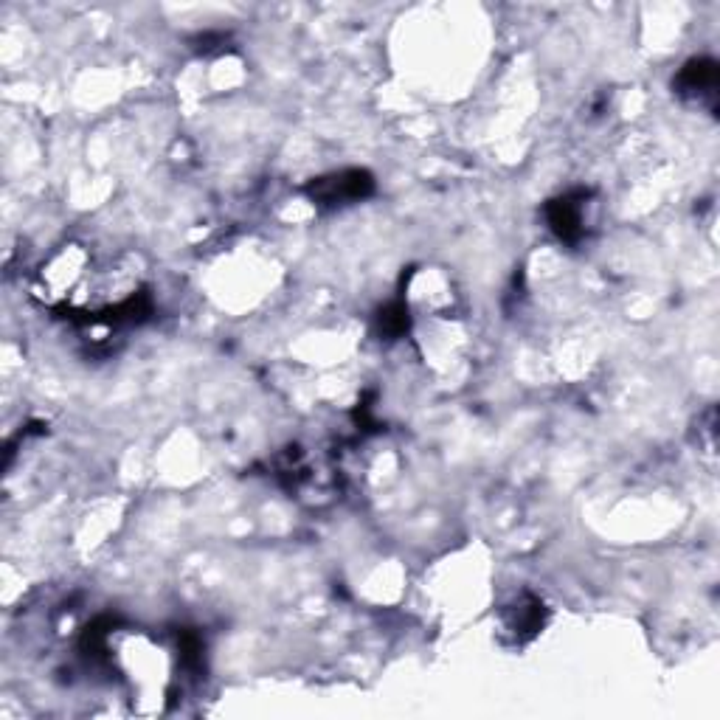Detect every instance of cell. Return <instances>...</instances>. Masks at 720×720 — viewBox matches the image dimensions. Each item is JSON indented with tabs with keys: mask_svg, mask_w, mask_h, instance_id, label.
I'll return each instance as SVG.
<instances>
[{
	"mask_svg": "<svg viewBox=\"0 0 720 720\" xmlns=\"http://www.w3.org/2000/svg\"><path fill=\"white\" fill-rule=\"evenodd\" d=\"M375 189V180L369 172L363 169H346L330 178L315 180L310 186V195L318 203H349V200H363L366 195H372Z\"/></svg>",
	"mask_w": 720,
	"mask_h": 720,
	"instance_id": "obj_1",
	"label": "cell"
},
{
	"mask_svg": "<svg viewBox=\"0 0 720 720\" xmlns=\"http://www.w3.org/2000/svg\"><path fill=\"white\" fill-rule=\"evenodd\" d=\"M583 200V195H569L549 203L546 214H549V223H552L560 240L574 242L583 234Z\"/></svg>",
	"mask_w": 720,
	"mask_h": 720,
	"instance_id": "obj_2",
	"label": "cell"
},
{
	"mask_svg": "<svg viewBox=\"0 0 720 720\" xmlns=\"http://www.w3.org/2000/svg\"><path fill=\"white\" fill-rule=\"evenodd\" d=\"M718 85V68L709 60H692L681 74H678V93L684 96H704L715 93Z\"/></svg>",
	"mask_w": 720,
	"mask_h": 720,
	"instance_id": "obj_3",
	"label": "cell"
},
{
	"mask_svg": "<svg viewBox=\"0 0 720 720\" xmlns=\"http://www.w3.org/2000/svg\"><path fill=\"white\" fill-rule=\"evenodd\" d=\"M380 330L386 332V335H400V332L408 330V310H405V304H391L386 307L383 313H380Z\"/></svg>",
	"mask_w": 720,
	"mask_h": 720,
	"instance_id": "obj_4",
	"label": "cell"
}]
</instances>
